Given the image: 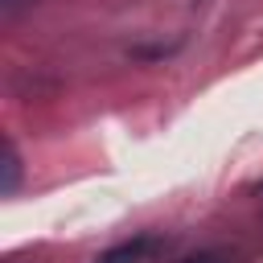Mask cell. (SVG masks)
Returning <instances> with one entry per match:
<instances>
[{"label":"cell","mask_w":263,"mask_h":263,"mask_svg":"<svg viewBox=\"0 0 263 263\" xmlns=\"http://www.w3.org/2000/svg\"><path fill=\"white\" fill-rule=\"evenodd\" d=\"M164 247H168V242H164L160 234H136V238H127V242L103 251L95 263H152Z\"/></svg>","instance_id":"6da1fadb"},{"label":"cell","mask_w":263,"mask_h":263,"mask_svg":"<svg viewBox=\"0 0 263 263\" xmlns=\"http://www.w3.org/2000/svg\"><path fill=\"white\" fill-rule=\"evenodd\" d=\"M16 181H21V156H16L12 140H8V144H4V185H0V193L12 197V193H16Z\"/></svg>","instance_id":"7a4b0ae2"},{"label":"cell","mask_w":263,"mask_h":263,"mask_svg":"<svg viewBox=\"0 0 263 263\" xmlns=\"http://www.w3.org/2000/svg\"><path fill=\"white\" fill-rule=\"evenodd\" d=\"M25 4H29V0H4V16H16Z\"/></svg>","instance_id":"3957f363"},{"label":"cell","mask_w":263,"mask_h":263,"mask_svg":"<svg viewBox=\"0 0 263 263\" xmlns=\"http://www.w3.org/2000/svg\"><path fill=\"white\" fill-rule=\"evenodd\" d=\"M185 263H222L218 255H193V259H185Z\"/></svg>","instance_id":"277c9868"}]
</instances>
